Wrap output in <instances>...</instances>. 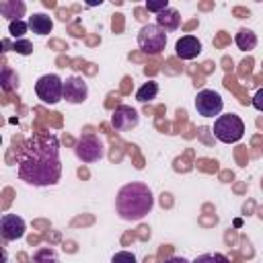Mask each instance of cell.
<instances>
[{
	"label": "cell",
	"instance_id": "6da1fadb",
	"mask_svg": "<svg viewBox=\"0 0 263 263\" xmlns=\"http://www.w3.org/2000/svg\"><path fill=\"white\" fill-rule=\"evenodd\" d=\"M18 177L33 187L55 185L62 177L60 142L53 134H35L25 140L16 154Z\"/></svg>",
	"mask_w": 263,
	"mask_h": 263
},
{
	"label": "cell",
	"instance_id": "7a4b0ae2",
	"mask_svg": "<svg viewBox=\"0 0 263 263\" xmlns=\"http://www.w3.org/2000/svg\"><path fill=\"white\" fill-rule=\"evenodd\" d=\"M152 205H154V195L150 187L138 181L123 185L115 197V212L121 220H127V222L142 220L146 214H150Z\"/></svg>",
	"mask_w": 263,
	"mask_h": 263
},
{
	"label": "cell",
	"instance_id": "3957f363",
	"mask_svg": "<svg viewBox=\"0 0 263 263\" xmlns=\"http://www.w3.org/2000/svg\"><path fill=\"white\" fill-rule=\"evenodd\" d=\"M214 136L224 144H234L245 136V123L238 115L226 113L214 121Z\"/></svg>",
	"mask_w": 263,
	"mask_h": 263
},
{
	"label": "cell",
	"instance_id": "277c9868",
	"mask_svg": "<svg viewBox=\"0 0 263 263\" xmlns=\"http://www.w3.org/2000/svg\"><path fill=\"white\" fill-rule=\"evenodd\" d=\"M138 45L144 53L148 55H158L164 47H166V33L158 27V25H144L138 31Z\"/></svg>",
	"mask_w": 263,
	"mask_h": 263
},
{
	"label": "cell",
	"instance_id": "5b68a950",
	"mask_svg": "<svg viewBox=\"0 0 263 263\" xmlns=\"http://www.w3.org/2000/svg\"><path fill=\"white\" fill-rule=\"evenodd\" d=\"M35 92L43 103L55 105L64 99V80L58 74H43L35 82Z\"/></svg>",
	"mask_w": 263,
	"mask_h": 263
},
{
	"label": "cell",
	"instance_id": "8992f818",
	"mask_svg": "<svg viewBox=\"0 0 263 263\" xmlns=\"http://www.w3.org/2000/svg\"><path fill=\"white\" fill-rule=\"evenodd\" d=\"M74 152H76L78 160H82V162H97L105 156V146H103L99 136L84 134V136L78 138V142L74 146Z\"/></svg>",
	"mask_w": 263,
	"mask_h": 263
},
{
	"label": "cell",
	"instance_id": "52a82bcc",
	"mask_svg": "<svg viewBox=\"0 0 263 263\" xmlns=\"http://www.w3.org/2000/svg\"><path fill=\"white\" fill-rule=\"evenodd\" d=\"M195 109L203 117H216V115L220 117V113L224 109V101H222V97L216 90L205 88V90H199L197 92V97H195Z\"/></svg>",
	"mask_w": 263,
	"mask_h": 263
},
{
	"label": "cell",
	"instance_id": "ba28073f",
	"mask_svg": "<svg viewBox=\"0 0 263 263\" xmlns=\"http://www.w3.org/2000/svg\"><path fill=\"white\" fill-rule=\"evenodd\" d=\"M64 99L72 105H80L88 99V84L82 76H70L64 80Z\"/></svg>",
	"mask_w": 263,
	"mask_h": 263
},
{
	"label": "cell",
	"instance_id": "9c48e42d",
	"mask_svg": "<svg viewBox=\"0 0 263 263\" xmlns=\"http://www.w3.org/2000/svg\"><path fill=\"white\" fill-rule=\"evenodd\" d=\"M140 123V115L134 107L129 105H119L115 107L113 115H111V125L117 129V132H129L134 129L136 125Z\"/></svg>",
	"mask_w": 263,
	"mask_h": 263
},
{
	"label": "cell",
	"instance_id": "30bf717a",
	"mask_svg": "<svg viewBox=\"0 0 263 263\" xmlns=\"http://www.w3.org/2000/svg\"><path fill=\"white\" fill-rule=\"evenodd\" d=\"M25 230H27V224H25V220L21 216L4 214L0 218V234H2L4 240H18V238H23Z\"/></svg>",
	"mask_w": 263,
	"mask_h": 263
},
{
	"label": "cell",
	"instance_id": "8fae6325",
	"mask_svg": "<svg viewBox=\"0 0 263 263\" xmlns=\"http://www.w3.org/2000/svg\"><path fill=\"white\" fill-rule=\"evenodd\" d=\"M175 53L181 60H193L201 53V41L193 35H183L177 43H175Z\"/></svg>",
	"mask_w": 263,
	"mask_h": 263
},
{
	"label": "cell",
	"instance_id": "7c38bea8",
	"mask_svg": "<svg viewBox=\"0 0 263 263\" xmlns=\"http://www.w3.org/2000/svg\"><path fill=\"white\" fill-rule=\"evenodd\" d=\"M25 12H27V4L23 0H4V2H0V14L4 18H8L10 23L12 21H23Z\"/></svg>",
	"mask_w": 263,
	"mask_h": 263
},
{
	"label": "cell",
	"instance_id": "4fadbf2b",
	"mask_svg": "<svg viewBox=\"0 0 263 263\" xmlns=\"http://www.w3.org/2000/svg\"><path fill=\"white\" fill-rule=\"evenodd\" d=\"M29 29L35 33V35H49L51 29H53V21L51 16H47L45 12H35L33 16H29Z\"/></svg>",
	"mask_w": 263,
	"mask_h": 263
},
{
	"label": "cell",
	"instance_id": "5bb4252c",
	"mask_svg": "<svg viewBox=\"0 0 263 263\" xmlns=\"http://www.w3.org/2000/svg\"><path fill=\"white\" fill-rule=\"evenodd\" d=\"M156 25L162 29V31H177L179 29V25H181V14H179V10H175V8H166V10H162L160 14H156Z\"/></svg>",
	"mask_w": 263,
	"mask_h": 263
},
{
	"label": "cell",
	"instance_id": "9a60e30c",
	"mask_svg": "<svg viewBox=\"0 0 263 263\" xmlns=\"http://www.w3.org/2000/svg\"><path fill=\"white\" fill-rule=\"evenodd\" d=\"M234 43H236V47L242 49V51H253V49L257 47V35H255L251 29H240V31L236 33V37H234Z\"/></svg>",
	"mask_w": 263,
	"mask_h": 263
},
{
	"label": "cell",
	"instance_id": "2e32d148",
	"mask_svg": "<svg viewBox=\"0 0 263 263\" xmlns=\"http://www.w3.org/2000/svg\"><path fill=\"white\" fill-rule=\"evenodd\" d=\"M0 84L6 92L18 88V74L10 68V66H2V72H0Z\"/></svg>",
	"mask_w": 263,
	"mask_h": 263
},
{
	"label": "cell",
	"instance_id": "e0dca14e",
	"mask_svg": "<svg viewBox=\"0 0 263 263\" xmlns=\"http://www.w3.org/2000/svg\"><path fill=\"white\" fill-rule=\"evenodd\" d=\"M156 95H158V82H154V80H148V82H144V84L138 88V92H136V99H138L140 103H148V101L156 99Z\"/></svg>",
	"mask_w": 263,
	"mask_h": 263
},
{
	"label": "cell",
	"instance_id": "ac0fdd59",
	"mask_svg": "<svg viewBox=\"0 0 263 263\" xmlns=\"http://www.w3.org/2000/svg\"><path fill=\"white\" fill-rule=\"evenodd\" d=\"M33 263H60L58 261V253L49 247H41L33 253Z\"/></svg>",
	"mask_w": 263,
	"mask_h": 263
},
{
	"label": "cell",
	"instance_id": "d6986e66",
	"mask_svg": "<svg viewBox=\"0 0 263 263\" xmlns=\"http://www.w3.org/2000/svg\"><path fill=\"white\" fill-rule=\"evenodd\" d=\"M27 31H29V23L27 21H12V23H8V33L14 39H23V35Z\"/></svg>",
	"mask_w": 263,
	"mask_h": 263
},
{
	"label": "cell",
	"instance_id": "ffe728a7",
	"mask_svg": "<svg viewBox=\"0 0 263 263\" xmlns=\"http://www.w3.org/2000/svg\"><path fill=\"white\" fill-rule=\"evenodd\" d=\"M191 263H228V259L222 253H205V255L195 257Z\"/></svg>",
	"mask_w": 263,
	"mask_h": 263
},
{
	"label": "cell",
	"instance_id": "44dd1931",
	"mask_svg": "<svg viewBox=\"0 0 263 263\" xmlns=\"http://www.w3.org/2000/svg\"><path fill=\"white\" fill-rule=\"evenodd\" d=\"M12 49L16 53H21V55H29V53H33V43L29 39H14Z\"/></svg>",
	"mask_w": 263,
	"mask_h": 263
},
{
	"label": "cell",
	"instance_id": "7402d4cb",
	"mask_svg": "<svg viewBox=\"0 0 263 263\" xmlns=\"http://www.w3.org/2000/svg\"><path fill=\"white\" fill-rule=\"evenodd\" d=\"M111 263H136V255L129 253V251H119L113 255Z\"/></svg>",
	"mask_w": 263,
	"mask_h": 263
},
{
	"label": "cell",
	"instance_id": "603a6c76",
	"mask_svg": "<svg viewBox=\"0 0 263 263\" xmlns=\"http://www.w3.org/2000/svg\"><path fill=\"white\" fill-rule=\"evenodd\" d=\"M146 8L150 10V12H156V14H160L162 10H166L168 8V0H154V2H146Z\"/></svg>",
	"mask_w": 263,
	"mask_h": 263
},
{
	"label": "cell",
	"instance_id": "cb8c5ba5",
	"mask_svg": "<svg viewBox=\"0 0 263 263\" xmlns=\"http://www.w3.org/2000/svg\"><path fill=\"white\" fill-rule=\"evenodd\" d=\"M251 103H253V107H255L259 113H263V88H259V90L253 95Z\"/></svg>",
	"mask_w": 263,
	"mask_h": 263
},
{
	"label": "cell",
	"instance_id": "d4e9b609",
	"mask_svg": "<svg viewBox=\"0 0 263 263\" xmlns=\"http://www.w3.org/2000/svg\"><path fill=\"white\" fill-rule=\"evenodd\" d=\"M164 263H191V261H187L185 257H168Z\"/></svg>",
	"mask_w": 263,
	"mask_h": 263
}]
</instances>
